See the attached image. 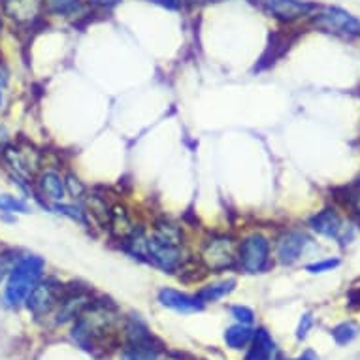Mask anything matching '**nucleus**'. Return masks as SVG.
Listing matches in <instances>:
<instances>
[{"instance_id":"nucleus-36","label":"nucleus","mask_w":360,"mask_h":360,"mask_svg":"<svg viewBox=\"0 0 360 360\" xmlns=\"http://www.w3.org/2000/svg\"><path fill=\"white\" fill-rule=\"evenodd\" d=\"M0 30H2V19H0Z\"/></svg>"},{"instance_id":"nucleus-11","label":"nucleus","mask_w":360,"mask_h":360,"mask_svg":"<svg viewBox=\"0 0 360 360\" xmlns=\"http://www.w3.org/2000/svg\"><path fill=\"white\" fill-rule=\"evenodd\" d=\"M93 304V298L85 290H74L68 295L60 296L57 304V325H63L66 321H76L89 306Z\"/></svg>"},{"instance_id":"nucleus-24","label":"nucleus","mask_w":360,"mask_h":360,"mask_svg":"<svg viewBox=\"0 0 360 360\" xmlns=\"http://www.w3.org/2000/svg\"><path fill=\"white\" fill-rule=\"evenodd\" d=\"M0 212L2 213H29L30 206L23 198L12 195H0Z\"/></svg>"},{"instance_id":"nucleus-32","label":"nucleus","mask_w":360,"mask_h":360,"mask_svg":"<svg viewBox=\"0 0 360 360\" xmlns=\"http://www.w3.org/2000/svg\"><path fill=\"white\" fill-rule=\"evenodd\" d=\"M121 2V0H93L91 4L95 8H101V10H112Z\"/></svg>"},{"instance_id":"nucleus-15","label":"nucleus","mask_w":360,"mask_h":360,"mask_svg":"<svg viewBox=\"0 0 360 360\" xmlns=\"http://www.w3.org/2000/svg\"><path fill=\"white\" fill-rule=\"evenodd\" d=\"M276 354V342L266 328H257L253 332V340L249 343V351L245 360H274Z\"/></svg>"},{"instance_id":"nucleus-30","label":"nucleus","mask_w":360,"mask_h":360,"mask_svg":"<svg viewBox=\"0 0 360 360\" xmlns=\"http://www.w3.org/2000/svg\"><path fill=\"white\" fill-rule=\"evenodd\" d=\"M313 325H315V319H313L311 313H304L300 317V323H298V328H296V340H306V336L309 334Z\"/></svg>"},{"instance_id":"nucleus-25","label":"nucleus","mask_w":360,"mask_h":360,"mask_svg":"<svg viewBox=\"0 0 360 360\" xmlns=\"http://www.w3.org/2000/svg\"><path fill=\"white\" fill-rule=\"evenodd\" d=\"M19 255L15 249H6V251H2L0 253V283L8 279L10 272L13 270V266L18 264Z\"/></svg>"},{"instance_id":"nucleus-22","label":"nucleus","mask_w":360,"mask_h":360,"mask_svg":"<svg viewBox=\"0 0 360 360\" xmlns=\"http://www.w3.org/2000/svg\"><path fill=\"white\" fill-rule=\"evenodd\" d=\"M55 213H59V215H65L68 217L70 221L74 223L82 224V226H87L89 224V219H87V213L83 210L79 204H65V202H55L53 206H51Z\"/></svg>"},{"instance_id":"nucleus-6","label":"nucleus","mask_w":360,"mask_h":360,"mask_svg":"<svg viewBox=\"0 0 360 360\" xmlns=\"http://www.w3.org/2000/svg\"><path fill=\"white\" fill-rule=\"evenodd\" d=\"M311 25L319 30L342 36V38H359L360 36V19L340 6H326L321 12L317 10V13L311 18Z\"/></svg>"},{"instance_id":"nucleus-20","label":"nucleus","mask_w":360,"mask_h":360,"mask_svg":"<svg viewBox=\"0 0 360 360\" xmlns=\"http://www.w3.org/2000/svg\"><path fill=\"white\" fill-rule=\"evenodd\" d=\"M253 328L249 325H242V323H236V325L229 326L224 330V343L226 347H231L232 351H242V349L249 347V343L253 340Z\"/></svg>"},{"instance_id":"nucleus-14","label":"nucleus","mask_w":360,"mask_h":360,"mask_svg":"<svg viewBox=\"0 0 360 360\" xmlns=\"http://www.w3.org/2000/svg\"><path fill=\"white\" fill-rule=\"evenodd\" d=\"M38 189L49 202H63L66 198L65 176L57 170H41L38 176Z\"/></svg>"},{"instance_id":"nucleus-2","label":"nucleus","mask_w":360,"mask_h":360,"mask_svg":"<svg viewBox=\"0 0 360 360\" xmlns=\"http://www.w3.org/2000/svg\"><path fill=\"white\" fill-rule=\"evenodd\" d=\"M46 262L36 255H25L18 260V264L13 266V270L8 276L6 289H4V300L8 306L18 307L27 300V296L34 285L41 279Z\"/></svg>"},{"instance_id":"nucleus-18","label":"nucleus","mask_w":360,"mask_h":360,"mask_svg":"<svg viewBox=\"0 0 360 360\" xmlns=\"http://www.w3.org/2000/svg\"><path fill=\"white\" fill-rule=\"evenodd\" d=\"M234 287H236V279H221V281H213V283L204 285L202 289H198L196 296L206 306V304H213V302L226 298L234 290Z\"/></svg>"},{"instance_id":"nucleus-23","label":"nucleus","mask_w":360,"mask_h":360,"mask_svg":"<svg viewBox=\"0 0 360 360\" xmlns=\"http://www.w3.org/2000/svg\"><path fill=\"white\" fill-rule=\"evenodd\" d=\"M332 338L338 345H349L351 342H354L360 334V326L353 321H347V323H342V325L334 326L330 330Z\"/></svg>"},{"instance_id":"nucleus-7","label":"nucleus","mask_w":360,"mask_h":360,"mask_svg":"<svg viewBox=\"0 0 360 360\" xmlns=\"http://www.w3.org/2000/svg\"><path fill=\"white\" fill-rule=\"evenodd\" d=\"M260 10L279 23H295L300 19L313 18L319 4L311 0H257Z\"/></svg>"},{"instance_id":"nucleus-28","label":"nucleus","mask_w":360,"mask_h":360,"mask_svg":"<svg viewBox=\"0 0 360 360\" xmlns=\"http://www.w3.org/2000/svg\"><path fill=\"white\" fill-rule=\"evenodd\" d=\"M231 315L238 323H242V325H251L255 321V311L251 307L242 306V304H238V306L231 307Z\"/></svg>"},{"instance_id":"nucleus-33","label":"nucleus","mask_w":360,"mask_h":360,"mask_svg":"<svg viewBox=\"0 0 360 360\" xmlns=\"http://www.w3.org/2000/svg\"><path fill=\"white\" fill-rule=\"evenodd\" d=\"M295 360H319V354L315 353L313 349H306V351H304V353H302L300 356Z\"/></svg>"},{"instance_id":"nucleus-26","label":"nucleus","mask_w":360,"mask_h":360,"mask_svg":"<svg viewBox=\"0 0 360 360\" xmlns=\"http://www.w3.org/2000/svg\"><path fill=\"white\" fill-rule=\"evenodd\" d=\"M65 184H66V195H70L72 198L82 200L83 196L87 195V189H85L83 181L77 176H74V174H68V176H65Z\"/></svg>"},{"instance_id":"nucleus-9","label":"nucleus","mask_w":360,"mask_h":360,"mask_svg":"<svg viewBox=\"0 0 360 360\" xmlns=\"http://www.w3.org/2000/svg\"><path fill=\"white\" fill-rule=\"evenodd\" d=\"M311 243L309 236L302 231H285L276 240V259L279 264L292 266L306 253L307 245Z\"/></svg>"},{"instance_id":"nucleus-8","label":"nucleus","mask_w":360,"mask_h":360,"mask_svg":"<svg viewBox=\"0 0 360 360\" xmlns=\"http://www.w3.org/2000/svg\"><path fill=\"white\" fill-rule=\"evenodd\" d=\"M60 285L53 279H46V281H38L34 285V289L30 290L29 296H27V307H29V311L36 317H44V315H48L57 307L60 300Z\"/></svg>"},{"instance_id":"nucleus-4","label":"nucleus","mask_w":360,"mask_h":360,"mask_svg":"<svg viewBox=\"0 0 360 360\" xmlns=\"http://www.w3.org/2000/svg\"><path fill=\"white\" fill-rule=\"evenodd\" d=\"M272 266V242L262 232H249L238 242V268L245 274H262Z\"/></svg>"},{"instance_id":"nucleus-19","label":"nucleus","mask_w":360,"mask_h":360,"mask_svg":"<svg viewBox=\"0 0 360 360\" xmlns=\"http://www.w3.org/2000/svg\"><path fill=\"white\" fill-rule=\"evenodd\" d=\"M121 360H159V347L153 345V336L129 342L121 353Z\"/></svg>"},{"instance_id":"nucleus-5","label":"nucleus","mask_w":360,"mask_h":360,"mask_svg":"<svg viewBox=\"0 0 360 360\" xmlns=\"http://www.w3.org/2000/svg\"><path fill=\"white\" fill-rule=\"evenodd\" d=\"M185 245L168 242L157 236L153 231L146 236V262L159 268L165 274H176L189 257L185 255Z\"/></svg>"},{"instance_id":"nucleus-21","label":"nucleus","mask_w":360,"mask_h":360,"mask_svg":"<svg viewBox=\"0 0 360 360\" xmlns=\"http://www.w3.org/2000/svg\"><path fill=\"white\" fill-rule=\"evenodd\" d=\"M44 6H46V12L51 13V15L68 18V15L79 13L83 0H44Z\"/></svg>"},{"instance_id":"nucleus-35","label":"nucleus","mask_w":360,"mask_h":360,"mask_svg":"<svg viewBox=\"0 0 360 360\" xmlns=\"http://www.w3.org/2000/svg\"><path fill=\"white\" fill-rule=\"evenodd\" d=\"M83 2H87V4H91V2H93V0H83Z\"/></svg>"},{"instance_id":"nucleus-16","label":"nucleus","mask_w":360,"mask_h":360,"mask_svg":"<svg viewBox=\"0 0 360 360\" xmlns=\"http://www.w3.org/2000/svg\"><path fill=\"white\" fill-rule=\"evenodd\" d=\"M108 229L112 232L113 236L121 240V243L127 242V238L134 232L136 229V224L132 223V219H130V213L129 210L121 204L117 206L110 207V219H108Z\"/></svg>"},{"instance_id":"nucleus-31","label":"nucleus","mask_w":360,"mask_h":360,"mask_svg":"<svg viewBox=\"0 0 360 360\" xmlns=\"http://www.w3.org/2000/svg\"><path fill=\"white\" fill-rule=\"evenodd\" d=\"M349 306L360 309V285L353 287L351 292H349Z\"/></svg>"},{"instance_id":"nucleus-3","label":"nucleus","mask_w":360,"mask_h":360,"mask_svg":"<svg viewBox=\"0 0 360 360\" xmlns=\"http://www.w3.org/2000/svg\"><path fill=\"white\" fill-rule=\"evenodd\" d=\"M198 260L207 274H221L238 268V242L229 234H213L202 242Z\"/></svg>"},{"instance_id":"nucleus-1","label":"nucleus","mask_w":360,"mask_h":360,"mask_svg":"<svg viewBox=\"0 0 360 360\" xmlns=\"http://www.w3.org/2000/svg\"><path fill=\"white\" fill-rule=\"evenodd\" d=\"M72 340L87 353L101 356L119 343V317L106 304H91L74 321Z\"/></svg>"},{"instance_id":"nucleus-29","label":"nucleus","mask_w":360,"mask_h":360,"mask_svg":"<svg viewBox=\"0 0 360 360\" xmlns=\"http://www.w3.org/2000/svg\"><path fill=\"white\" fill-rule=\"evenodd\" d=\"M345 206H349L354 213L360 215V181L347 187V196H345Z\"/></svg>"},{"instance_id":"nucleus-27","label":"nucleus","mask_w":360,"mask_h":360,"mask_svg":"<svg viewBox=\"0 0 360 360\" xmlns=\"http://www.w3.org/2000/svg\"><path fill=\"white\" fill-rule=\"evenodd\" d=\"M342 264V260L340 259H323V260H317V262H311V264L306 266V272L309 274H325V272H332L334 268Z\"/></svg>"},{"instance_id":"nucleus-34","label":"nucleus","mask_w":360,"mask_h":360,"mask_svg":"<svg viewBox=\"0 0 360 360\" xmlns=\"http://www.w3.org/2000/svg\"><path fill=\"white\" fill-rule=\"evenodd\" d=\"M0 104H2V91H0Z\"/></svg>"},{"instance_id":"nucleus-12","label":"nucleus","mask_w":360,"mask_h":360,"mask_svg":"<svg viewBox=\"0 0 360 360\" xmlns=\"http://www.w3.org/2000/svg\"><path fill=\"white\" fill-rule=\"evenodd\" d=\"M309 229H311L315 234H319L323 238H328V240H342L343 234V221L342 217L338 215L332 207H326L323 212L315 213L311 219H309Z\"/></svg>"},{"instance_id":"nucleus-17","label":"nucleus","mask_w":360,"mask_h":360,"mask_svg":"<svg viewBox=\"0 0 360 360\" xmlns=\"http://www.w3.org/2000/svg\"><path fill=\"white\" fill-rule=\"evenodd\" d=\"M4 159L15 170L18 176L27 177V179L32 176V172H34L36 165H38V160L32 159L29 151H23V149L19 148H8L4 151Z\"/></svg>"},{"instance_id":"nucleus-13","label":"nucleus","mask_w":360,"mask_h":360,"mask_svg":"<svg viewBox=\"0 0 360 360\" xmlns=\"http://www.w3.org/2000/svg\"><path fill=\"white\" fill-rule=\"evenodd\" d=\"M4 10L19 25H30L46 12L44 0H4Z\"/></svg>"},{"instance_id":"nucleus-10","label":"nucleus","mask_w":360,"mask_h":360,"mask_svg":"<svg viewBox=\"0 0 360 360\" xmlns=\"http://www.w3.org/2000/svg\"><path fill=\"white\" fill-rule=\"evenodd\" d=\"M157 300L160 302V306L168 307L172 311L177 313H196L204 309V304L198 300L196 295H189L184 290L172 289V287H162L157 295Z\"/></svg>"}]
</instances>
